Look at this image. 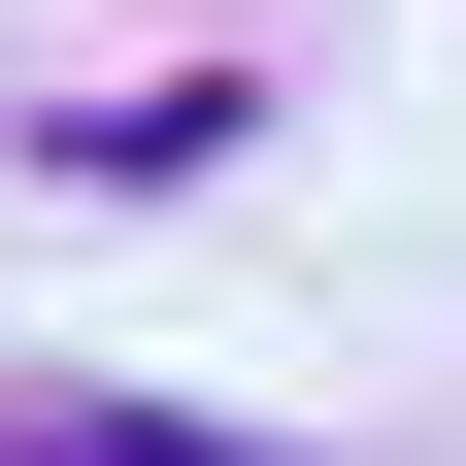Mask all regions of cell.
Listing matches in <instances>:
<instances>
[{
  "instance_id": "obj_1",
  "label": "cell",
  "mask_w": 466,
  "mask_h": 466,
  "mask_svg": "<svg viewBox=\"0 0 466 466\" xmlns=\"http://www.w3.org/2000/svg\"><path fill=\"white\" fill-rule=\"evenodd\" d=\"M0 466H267V433H200V400H0Z\"/></svg>"
}]
</instances>
